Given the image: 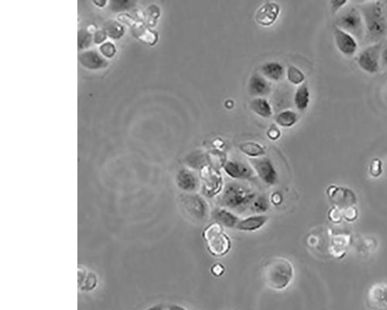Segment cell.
Wrapping results in <instances>:
<instances>
[{
  "label": "cell",
  "instance_id": "obj_1",
  "mask_svg": "<svg viewBox=\"0 0 387 310\" xmlns=\"http://www.w3.org/2000/svg\"><path fill=\"white\" fill-rule=\"evenodd\" d=\"M294 276V268L290 261L284 258H271L262 268L265 284L274 291L287 289Z\"/></svg>",
  "mask_w": 387,
  "mask_h": 310
},
{
  "label": "cell",
  "instance_id": "obj_2",
  "mask_svg": "<svg viewBox=\"0 0 387 310\" xmlns=\"http://www.w3.org/2000/svg\"><path fill=\"white\" fill-rule=\"evenodd\" d=\"M360 12L369 38L373 41L382 38L387 31V20L382 3H366L362 6Z\"/></svg>",
  "mask_w": 387,
  "mask_h": 310
},
{
  "label": "cell",
  "instance_id": "obj_3",
  "mask_svg": "<svg viewBox=\"0 0 387 310\" xmlns=\"http://www.w3.org/2000/svg\"><path fill=\"white\" fill-rule=\"evenodd\" d=\"M202 237L207 250L213 256H225L232 247L230 238L224 232L222 225L218 222L207 227L203 231Z\"/></svg>",
  "mask_w": 387,
  "mask_h": 310
},
{
  "label": "cell",
  "instance_id": "obj_4",
  "mask_svg": "<svg viewBox=\"0 0 387 310\" xmlns=\"http://www.w3.org/2000/svg\"><path fill=\"white\" fill-rule=\"evenodd\" d=\"M255 197L254 192L248 188L237 183L226 185L222 192V204L230 209L243 208L250 204Z\"/></svg>",
  "mask_w": 387,
  "mask_h": 310
},
{
  "label": "cell",
  "instance_id": "obj_5",
  "mask_svg": "<svg viewBox=\"0 0 387 310\" xmlns=\"http://www.w3.org/2000/svg\"><path fill=\"white\" fill-rule=\"evenodd\" d=\"M363 23L361 12L351 7L345 8L338 15L336 26L349 33L355 38H361L364 27Z\"/></svg>",
  "mask_w": 387,
  "mask_h": 310
},
{
  "label": "cell",
  "instance_id": "obj_6",
  "mask_svg": "<svg viewBox=\"0 0 387 310\" xmlns=\"http://www.w3.org/2000/svg\"><path fill=\"white\" fill-rule=\"evenodd\" d=\"M381 51V44H372L363 49L357 56L356 62L359 67L366 73H377L380 68Z\"/></svg>",
  "mask_w": 387,
  "mask_h": 310
},
{
  "label": "cell",
  "instance_id": "obj_7",
  "mask_svg": "<svg viewBox=\"0 0 387 310\" xmlns=\"http://www.w3.org/2000/svg\"><path fill=\"white\" fill-rule=\"evenodd\" d=\"M366 305L369 310H387V283H376L368 289Z\"/></svg>",
  "mask_w": 387,
  "mask_h": 310
},
{
  "label": "cell",
  "instance_id": "obj_8",
  "mask_svg": "<svg viewBox=\"0 0 387 310\" xmlns=\"http://www.w3.org/2000/svg\"><path fill=\"white\" fill-rule=\"evenodd\" d=\"M334 38L338 50L343 55L351 57L358 50V43L355 37L349 33L340 29L338 26H334Z\"/></svg>",
  "mask_w": 387,
  "mask_h": 310
},
{
  "label": "cell",
  "instance_id": "obj_9",
  "mask_svg": "<svg viewBox=\"0 0 387 310\" xmlns=\"http://www.w3.org/2000/svg\"><path fill=\"white\" fill-rule=\"evenodd\" d=\"M251 163L262 182L268 185L277 184L278 176L271 159L267 158H255L251 160Z\"/></svg>",
  "mask_w": 387,
  "mask_h": 310
},
{
  "label": "cell",
  "instance_id": "obj_10",
  "mask_svg": "<svg viewBox=\"0 0 387 310\" xmlns=\"http://www.w3.org/2000/svg\"><path fill=\"white\" fill-rule=\"evenodd\" d=\"M183 206L189 216L197 220H203L207 216V203L196 194H190L184 197Z\"/></svg>",
  "mask_w": 387,
  "mask_h": 310
},
{
  "label": "cell",
  "instance_id": "obj_11",
  "mask_svg": "<svg viewBox=\"0 0 387 310\" xmlns=\"http://www.w3.org/2000/svg\"><path fill=\"white\" fill-rule=\"evenodd\" d=\"M280 8L275 3H265L256 11V20L262 26H271L277 20Z\"/></svg>",
  "mask_w": 387,
  "mask_h": 310
},
{
  "label": "cell",
  "instance_id": "obj_12",
  "mask_svg": "<svg viewBox=\"0 0 387 310\" xmlns=\"http://www.w3.org/2000/svg\"><path fill=\"white\" fill-rule=\"evenodd\" d=\"M80 63L90 70H99L108 65V61L100 53L94 50H87L79 54Z\"/></svg>",
  "mask_w": 387,
  "mask_h": 310
},
{
  "label": "cell",
  "instance_id": "obj_13",
  "mask_svg": "<svg viewBox=\"0 0 387 310\" xmlns=\"http://www.w3.org/2000/svg\"><path fill=\"white\" fill-rule=\"evenodd\" d=\"M269 220V217L265 215H256L249 216L239 221L236 229L246 232H254L263 228Z\"/></svg>",
  "mask_w": 387,
  "mask_h": 310
},
{
  "label": "cell",
  "instance_id": "obj_14",
  "mask_svg": "<svg viewBox=\"0 0 387 310\" xmlns=\"http://www.w3.org/2000/svg\"><path fill=\"white\" fill-rule=\"evenodd\" d=\"M224 170L232 179H248L252 176L250 167L238 161H228L224 166Z\"/></svg>",
  "mask_w": 387,
  "mask_h": 310
},
{
  "label": "cell",
  "instance_id": "obj_15",
  "mask_svg": "<svg viewBox=\"0 0 387 310\" xmlns=\"http://www.w3.org/2000/svg\"><path fill=\"white\" fill-rule=\"evenodd\" d=\"M249 92L252 96H266L271 92V86L263 77L254 74L249 81Z\"/></svg>",
  "mask_w": 387,
  "mask_h": 310
},
{
  "label": "cell",
  "instance_id": "obj_16",
  "mask_svg": "<svg viewBox=\"0 0 387 310\" xmlns=\"http://www.w3.org/2000/svg\"><path fill=\"white\" fill-rule=\"evenodd\" d=\"M177 183L182 190L190 192L195 190L198 182L192 172L187 169H182L177 174Z\"/></svg>",
  "mask_w": 387,
  "mask_h": 310
},
{
  "label": "cell",
  "instance_id": "obj_17",
  "mask_svg": "<svg viewBox=\"0 0 387 310\" xmlns=\"http://www.w3.org/2000/svg\"><path fill=\"white\" fill-rule=\"evenodd\" d=\"M214 217L218 223L228 228H236L240 221L235 214L225 209H219L216 210Z\"/></svg>",
  "mask_w": 387,
  "mask_h": 310
},
{
  "label": "cell",
  "instance_id": "obj_18",
  "mask_svg": "<svg viewBox=\"0 0 387 310\" xmlns=\"http://www.w3.org/2000/svg\"><path fill=\"white\" fill-rule=\"evenodd\" d=\"M261 72L264 76L274 81H279L284 73V67L278 62H268L260 68Z\"/></svg>",
  "mask_w": 387,
  "mask_h": 310
},
{
  "label": "cell",
  "instance_id": "obj_19",
  "mask_svg": "<svg viewBox=\"0 0 387 310\" xmlns=\"http://www.w3.org/2000/svg\"><path fill=\"white\" fill-rule=\"evenodd\" d=\"M310 102V91L306 83L301 84L296 90L294 96V103L299 111L308 109Z\"/></svg>",
  "mask_w": 387,
  "mask_h": 310
},
{
  "label": "cell",
  "instance_id": "obj_20",
  "mask_svg": "<svg viewBox=\"0 0 387 310\" xmlns=\"http://www.w3.org/2000/svg\"><path fill=\"white\" fill-rule=\"evenodd\" d=\"M250 107L255 114L263 118H268L272 115V109L271 105L266 99L256 98L250 103Z\"/></svg>",
  "mask_w": 387,
  "mask_h": 310
},
{
  "label": "cell",
  "instance_id": "obj_21",
  "mask_svg": "<svg viewBox=\"0 0 387 310\" xmlns=\"http://www.w3.org/2000/svg\"><path fill=\"white\" fill-rule=\"evenodd\" d=\"M203 179L204 181V193L207 196L213 197L219 193L222 187L220 177L209 174L203 176Z\"/></svg>",
  "mask_w": 387,
  "mask_h": 310
},
{
  "label": "cell",
  "instance_id": "obj_22",
  "mask_svg": "<svg viewBox=\"0 0 387 310\" xmlns=\"http://www.w3.org/2000/svg\"><path fill=\"white\" fill-rule=\"evenodd\" d=\"M242 152L251 158H258L265 154L264 148L256 142H246L240 145Z\"/></svg>",
  "mask_w": 387,
  "mask_h": 310
},
{
  "label": "cell",
  "instance_id": "obj_23",
  "mask_svg": "<svg viewBox=\"0 0 387 310\" xmlns=\"http://www.w3.org/2000/svg\"><path fill=\"white\" fill-rule=\"evenodd\" d=\"M276 122L283 127H291L297 121V115L291 110L281 112L276 117Z\"/></svg>",
  "mask_w": 387,
  "mask_h": 310
},
{
  "label": "cell",
  "instance_id": "obj_24",
  "mask_svg": "<svg viewBox=\"0 0 387 310\" xmlns=\"http://www.w3.org/2000/svg\"><path fill=\"white\" fill-rule=\"evenodd\" d=\"M105 33L112 39H118L123 36L124 30L120 23L109 21L107 24L105 25Z\"/></svg>",
  "mask_w": 387,
  "mask_h": 310
},
{
  "label": "cell",
  "instance_id": "obj_25",
  "mask_svg": "<svg viewBox=\"0 0 387 310\" xmlns=\"http://www.w3.org/2000/svg\"><path fill=\"white\" fill-rule=\"evenodd\" d=\"M287 78L293 84H302L305 79V75L300 69L294 66H290L287 69Z\"/></svg>",
  "mask_w": 387,
  "mask_h": 310
},
{
  "label": "cell",
  "instance_id": "obj_26",
  "mask_svg": "<svg viewBox=\"0 0 387 310\" xmlns=\"http://www.w3.org/2000/svg\"><path fill=\"white\" fill-rule=\"evenodd\" d=\"M93 36L88 31L86 30H81L78 33V46L80 48H87L91 45Z\"/></svg>",
  "mask_w": 387,
  "mask_h": 310
},
{
  "label": "cell",
  "instance_id": "obj_27",
  "mask_svg": "<svg viewBox=\"0 0 387 310\" xmlns=\"http://www.w3.org/2000/svg\"><path fill=\"white\" fill-rule=\"evenodd\" d=\"M100 51L104 57L111 59L115 55L116 48L112 43L108 41V42L102 43V45L100 46Z\"/></svg>",
  "mask_w": 387,
  "mask_h": 310
},
{
  "label": "cell",
  "instance_id": "obj_28",
  "mask_svg": "<svg viewBox=\"0 0 387 310\" xmlns=\"http://www.w3.org/2000/svg\"><path fill=\"white\" fill-rule=\"evenodd\" d=\"M253 207L255 211L258 212V213L266 211L268 209L267 200L265 197H259L257 200L253 202Z\"/></svg>",
  "mask_w": 387,
  "mask_h": 310
},
{
  "label": "cell",
  "instance_id": "obj_29",
  "mask_svg": "<svg viewBox=\"0 0 387 310\" xmlns=\"http://www.w3.org/2000/svg\"><path fill=\"white\" fill-rule=\"evenodd\" d=\"M347 4H348V1H346V0H334V1H331L330 4L332 6V11L333 13H337L341 9L345 7Z\"/></svg>",
  "mask_w": 387,
  "mask_h": 310
},
{
  "label": "cell",
  "instance_id": "obj_30",
  "mask_svg": "<svg viewBox=\"0 0 387 310\" xmlns=\"http://www.w3.org/2000/svg\"><path fill=\"white\" fill-rule=\"evenodd\" d=\"M268 136L271 140H277L279 138V136L280 135V130L275 127H272L270 128V130L267 132Z\"/></svg>",
  "mask_w": 387,
  "mask_h": 310
},
{
  "label": "cell",
  "instance_id": "obj_31",
  "mask_svg": "<svg viewBox=\"0 0 387 310\" xmlns=\"http://www.w3.org/2000/svg\"><path fill=\"white\" fill-rule=\"evenodd\" d=\"M225 271V268L220 264H216L212 268V272L216 276H221Z\"/></svg>",
  "mask_w": 387,
  "mask_h": 310
},
{
  "label": "cell",
  "instance_id": "obj_32",
  "mask_svg": "<svg viewBox=\"0 0 387 310\" xmlns=\"http://www.w3.org/2000/svg\"><path fill=\"white\" fill-rule=\"evenodd\" d=\"M105 38H106V34H105V31H98L96 34L95 41H96V43L100 44V43L103 42V41H105Z\"/></svg>",
  "mask_w": 387,
  "mask_h": 310
},
{
  "label": "cell",
  "instance_id": "obj_33",
  "mask_svg": "<svg viewBox=\"0 0 387 310\" xmlns=\"http://www.w3.org/2000/svg\"><path fill=\"white\" fill-rule=\"evenodd\" d=\"M380 62L382 65L387 66V47L382 49L381 51Z\"/></svg>",
  "mask_w": 387,
  "mask_h": 310
},
{
  "label": "cell",
  "instance_id": "obj_34",
  "mask_svg": "<svg viewBox=\"0 0 387 310\" xmlns=\"http://www.w3.org/2000/svg\"><path fill=\"white\" fill-rule=\"evenodd\" d=\"M168 310H188L185 307L182 306L180 305H177V304H170L167 306Z\"/></svg>",
  "mask_w": 387,
  "mask_h": 310
},
{
  "label": "cell",
  "instance_id": "obj_35",
  "mask_svg": "<svg viewBox=\"0 0 387 310\" xmlns=\"http://www.w3.org/2000/svg\"><path fill=\"white\" fill-rule=\"evenodd\" d=\"M164 307L162 304H156L152 306L148 307L144 310H164Z\"/></svg>",
  "mask_w": 387,
  "mask_h": 310
},
{
  "label": "cell",
  "instance_id": "obj_36",
  "mask_svg": "<svg viewBox=\"0 0 387 310\" xmlns=\"http://www.w3.org/2000/svg\"><path fill=\"white\" fill-rule=\"evenodd\" d=\"M385 7H386V10H387V2H385Z\"/></svg>",
  "mask_w": 387,
  "mask_h": 310
},
{
  "label": "cell",
  "instance_id": "obj_37",
  "mask_svg": "<svg viewBox=\"0 0 387 310\" xmlns=\"http://www.w3.org/2000/svg\"><path fill=\"white\" fill-rule=\"evenodd\" d=\"M385 75H386V77H387V71H386V72H385Z\"/></svg>",
  "mask_w": 387,
  "mask_h": 310
}]
</instances>
